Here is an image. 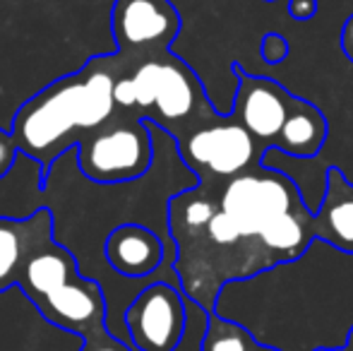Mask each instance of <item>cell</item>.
<instances>
[{
  "instance_id": "2e32d148",
  "label": "cell",
  "mask_w": 353,
  "mask_h": 351,
  "mask_svg": "<svg viewBox=\"0 0 353 351\" xmlns=\"http://www.w3.org/2000/svg\"><path fill=\"white\" fill-rule=\"evenodd\" d=\"M135 347L125 344L123 339H118L111 330H101V332H94L89 337L82 339V349L79 351H132Z\"/></svg>"
},
{
  "instance_id": "6da1fadb",
  "label": "cell",
  "mask_w": 353,
  "mask_h": 351,
  "mask_svg": "<svg viewBox=\"0 0 353 351\" xmlns=\"http://www.w3.org/2000/svg\"><path fill=\"white\" fill-rule=\"evenodd\" d=\"M168 231L176 243V270L181 289L205 313L228 281L250 279L279 263L265 241L243 229L221 205L216 183L200 181L168 200Z\"/></svg>"
},
{
  "instance_id": "ffe728a7",
  "label": "cell",
  "mask_w": 353,
  "mask_h": 351,
  "mask_svg": "<svg viewBox=\"0 0 353 351\" xmlns=\"http://www.w3.org/2000/svg\"><path fill=\"white\" fill-rule=\"evenodd\" d=\"M341 51L353 63V12L346 17L344 27H341Z\"/></svg>"
},
{
  "instance_id": "9c48e42d",
  "label": "cell",
  "mask_w": 353,
  "mask_h": 351,
  "mask_svg": "<svg viewBox=\"0 0 353 351\" xmlns=\"http://www.w3.org/2000/svg\"><path fill=\"white\" fill-rule=\"evenodd\" d=\"M123 323L137 351H176L188 325L185 299L178 286L154 281L128 305Z\"/></svg>"
},
{
  "instance_id": "e0dca14e",
  "label": "cell",
  "mask_w": 353,
  "mask_h": 351,
  "mask_svg": "<svg viewBox=\"0 0 353 351\" xmlns=\"http://www.w3.org/2000/svg\"><path fill=\"white\" fill-rule=\"evenodd\" d=\"M17 154H22V152H19V145L14 140L12 130H3L0 128V181L12 171Z\"/></svg>"
},
{
  "instance_id": "ac0fdd59",
  "label": "cell",
  "mask_w": 353,
  "mask_h": 351,
  "mask_svg": "<svg viewBox=\"0 0 353 351\" xmlns=\"http://www.w3.org/2000/svg\"><path fill=\"white\" fill-rule=\"evenodd\" d=\"M260 53H262V58H265V63L276 66V63H281L283 58L288 56V41L281 37V34L272 32V34H267V37L262 39Z\"/></svg>"
},
{
  "instance_id": "4fadbf2b",
  "label": "cell",
  "mask_w": 353,
  "mask_h": 351,
  "mask_svg": "<svg viewBox=\"0 0 353 351\" xmlns=\"http://www.w3.org/2000/svg\"><path fill=\"white\" fill-rule=\"evenodd\" d=\"M315 239L353 255V183L339 169L327 171V185L312 217Z\"/></svg>"
},
{
  "instance_id": "44dd1931",
  "label": "cell",
  "mask_w": 353,
  "mask_h": 351,
  "mask_svg": "<svg viewBox=\"0 0 353 351\" xmlns=\"http://www.w3.org/2000/svg\"><path fill=\"white\" fill-rule=\"evenodd\" d=\"M315 351H353V328L349 330V337H346L344 347H336V349H315Z\"/></svg>"
},
{
  "instance_id": "8992f818",
  "label": "cell",
  "mask_w": 353,
  "mask_h": 351,
  "mask_svg": "<svg viewBox=\"0 0 353 351\" xmlns=\"http://www.w3.org/2000/svg\"><path fill=\"white\" fill-rule=\"evenodd\" d=\"M154 164V132L149 121L118 111L106 126L77 147V166L97 185L137 181Z\"/></svg>"
},
{
  "instance_id": "7402d4cb",
  "label": "cell",
  "mask_w": 353,
  "mask_h": 351,
  "mask_svg": "<svg viewBox=\"0 0 353 351\" xmlns=\"http://www.w3.org/2000/svg\"><path fill=\"white\" fill-rule=\"evenodd\" d=\"M252 351H281V349H274V347H267V344H260L257 342L255 347H252Z\"/></svg>"
},
{
  "instance_id": "3957f363",
  "label": "cell",
  "mask_w": 353,
  "mask_h": 351,
  "mask_svg": "<svg viewBox=\"0 0 353 351\" xmlns=\"http://www.w3.org/2000/svg\"><path fill=\"white\" fill-rule=\"evenodd\" d=\"M219 205L241 226L257 234L279 265L303 258L315 239L310 210L298 185L272 166L216 183Z\"/></svg>"
},
{
  "instance_id": "7a4b0ae2",
  "label": "cell",
  "mask_w": 353,
  "mask_h": 351,
  "mask_svg": "<svg viewBox=\"0 0 353 351\" xmlns=\"http://www.w3.org/2000/svg\"><path fill=\"white\" fill-rule=\"evenodd\" d=\"M123 72L116 53L94 56L72 75L51 82L19 106L12 135L19 152L41 169V188L56 161L118 113L116 82Z\"/></svg>"
},
{
  "instance_id": "5b68a950",
  "label": "cell",
  "mask_w": 353,
  "mask_h": 351,
  "mask_svg": "<svg viewBox=\"0 0 353 351\" xmlns=\"http://www.w3.org/2000/svg\"><path fill=\"white\" fill-rule=\"evenodd\" d=\"M17 286L53 328L82 339L108 328V305L99 281L79 274L74 255L56 239L34 250Z\"/></svg>"
},
{
  "instance_id": "277c9868",
  "label": "cell",
  "mask_w": 353,
  "mask_h": 351,
  "mask_svg": "<svg viewBox=\"0 0 353 351\" xmlns=\"http://www.w3.org/2000/svg\"><path fill=\"white\" fill-rule=\"evenodd\" d=\"M113 94L118 111L152 121L173 140L216 113L200 77L171 51L123 70Z\"/></svg>"
},
{
  "instance_id": "52a82bcc",
  "label": "cell",
  "mask_w": 353,
  "mask_h": 351,
  "mask_svg": "<svg viewBox=\"0 0 353 351\" xmlns=\"http://www.w3.org/2000/svg\"><path fill=\"white\" fill-rule=\"evenodd\" d=\"M183 164L197 176V181L223 183L262 166L267 147H262L236 116H219L202 121L176 137Z\"/></svg>"
},
{
  "instance_id": "5bb4252c",
  "label": "cell",
  "mask_w": 353,
  "mask_h": 351,
  "mask_svg": "<svg viewBox=\"0 0 353 351\" xmlns=\"http://www.w3.org/2000/svg\"><path fill=\"white\" fill-rule=\"evenodd\" d=\"M327 132H330V126H327L325 113L315 103L293 97L288 118L272 150L286 152L298 159H312L325 147Z\"/></svg>"
},
{
  "instance_id": "603a6c76",
  "label": "cell",
  "mask_w": 353,
  "mask_h": 351,
  "mask_svg": "<svg viewBox=\"0 0 353 351\" xmlns=\"http://www.w3.org/2000/svg\"><path fill=\"white\" fill-rule=\"evenodd\" d=\"M267 3H276V0H267Z\"/></svg>"
},
{
  "instance_id": "7c38bea8",
  "label": "cell",
  "mask_w": 353,
  "mask_h": 351,
  "mask_svg": "<svg viewBox=\"0 0 353 351\" xmlns=\"http://www.w3.org/2000/svg\"><path fill=\"white\" fill-rule=\"evenodd\" d=\"M103 258L121 277L142 279L161 267L163 258H166V248L152 229L128 221V224L116 226L106 236Z\"/></svg>"
},
{
  "instance_id": "d6986e66",
  "label": "cell",
  "mask_w": 353,
  "mask_h": 351,
  "mask_svg": "<svg viewBox=\"0 0 353 351\" xmlns=\"http://www.w3.org/2000/svg\"><path fill=\"white\" fill-rule=\"evenodd\" d=\"M317 12V0H288V14L296 19H310Z\"/></svg>"
},
{
  "instance_id": "9a60e30c",
  "label": "cell",
  "mask_w": 353,
  "mask_h": 351,
  "mask_svg": "<svg viewBox=\"0 0 353 351\" xmlns=\"http://www.w3.org/2000/svg\"><path fill=\"white\" fill-rule=\"evenodd\" d=\"M257 339L243 325L223 320L214 313H207V330L202 337L200 351H252Z\"/></svg>"
},
{
  "instance_id": "30bf717a",
  "label": "cell",
  "mask_w": 353,
  "mask_h": 351,
  "mask_svg": "<svg viewBox=\"0 0 353 351\" xmlns=\"http://www.w3.org/2000/svg\"><path fill=\"white\" fill-rule=\"evenodd\" d=\"M233 72L238 75L233 116L262 147L272 150L291 111L293 94L276 80L248 75L241 66H233Z\"/></svg>"
},
{
  "instance_id": "8fae6325",
  "label": "cell",
  "mask_w": 353,
  "mask_h": 351,
  "mask_svg": "<svg viewBox=\"0 0 353 351\" xmlns=\"http://www.w3.org/2000/svg\"><path fill=\"white\" fill-rule=\"evenodd\" d=\"M51 239H56V219L48 207L24 219L0 217V294L17 286L27 260Z\"/></svg>"
},
{
  "instance_id": "ba28073f",
  "label": "cell",
  "mask_w": 353,
  "mask_h": 351,
  "mask_svg": "<svg viewBox=\"0 0 353 351\" xmlns=\"http://www.w3.org/2000/svg\"><path fill=\"white\" fill-rule=\"evenodd\" d=\"M116 58L123 70L171 51L181 34V14L171 0H116L111 12Z\"/></svg>"
}]
</instances>
